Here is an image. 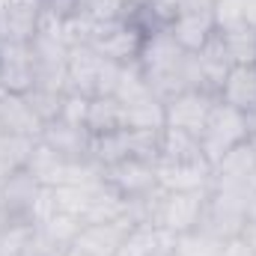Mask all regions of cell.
<instances>
[{
    "label": "cell",
    "mask_w": 256,
    "mask_h": 256,
    "mask_svg": "<svg viewBox=\"0 0 256 256\" xmlns=\"http://www.w3.org/2000/svg\"><path fill=\"white\" fill-rule=\"evenodd\" d=\"M3 134H6V128H3V122H0V137H3Z\"/></svg>",
    "instance_id": "41"
},
{
    "label": "cell",
    "mask_w": 256,
    "mask_h": 256,
    "mask_svg": "<svg viewBox=\"0 0 256 256\" xmlns=\"http://www.w3.org/2000/svg\"><path fill=\"white\" fill-rule=\"evenodd\" d=\"M24 96H27L30 108L36 110V116H39L42 122H54V120H60V108H63L66 92H54V90H39V86H33V90L24 92Z\"/></svg>",
    "instance_id": "29"
},
{
    "label": "cell",
    "mask_w": 256,
    "mask_h": 256,
    "mask_svg": "<svg viewBox=\"0 0 256 256\" xmlns=\"http://www.w3.org/2000/svg\"><path fill=\"white\" fill-rule=\"evenodd\" d=\"M220 250H224V242L206 236L202 230H194L188 236L176 238V254L179 256H220Z\"/></svg>",
    "instance_id": "28"
},
{
    "label": "cell",
    "mask_w": 256,
    "mask_h": 256,
    "mask_svg": "<svg viewBox=\"0 0 256 256\" xmlns=\"http://www.w3.org/2000/svg\"><path fill=\"white\" fill-rule=\"evenodd\" d=\"M206 196H208V191H161L152 226H158L176 238L200 230L202 212H206Z\"/></svg>",
    "instance_id": "4"
},
{
    "label": "cell",
    "mask_w": 256,
    "mask_h": 256,
    "mask_svg": "<svg viewBox=\"0 0 256 256\" xmlns=\"http://www.w3.org/2000/svg\"><path fill=\"white\" fill-rule=\"evenodd\" d=\"M182 3L185 0H146V6L152 9V15H155V21L167 30L170 27V21L179 15V9H182Z\"/></svg>",
    "instance_id": "31"
},
{
    "label": "cell",
    "mask_w": 256,
    "mask_h": 256,
    "mask_svg": "<svg viewBox=\"0 0 256 256\" xmlns=\"http://www.w3.org/2000/svg\"><path fill=\"white\" fill-rule=\"evenodd\" d=\"M42 188H45V185H42L27 167L12 170V173L3 179V185H0V208H3L6 224H12V220H30L33 206H36ZM30 224H33V220H30Z\"/></svg>",
    "instance_id": "10"
},
{
    "label": "cell",
    "mask_w": 256,
    "mask_h": 256,
    "mask_svg": "<svg viewBox=\"0 0 256 256\" xmlns=\"http://www.w3.org/2000/svg\"><path fill=\"white\" fill-rule=\"evenodd\" d=\"M214 102H218V96H208L202 90L179 92L170 102H164V120H167L170 128H182V131H188L194 137H200L212 108H214Z\"/></svg>",
    "instance_id": "11"
},
{
    "label": "cell",
    "mask_w": 256,
    "mask_h": 256,
    "mask_svg": "<svg viewBox=\"0 0 256 256\" xmlns=\"http://www.w3.org/2000/svg\"><path fill=\"white\" fill-rule=\"evenodd\" d=\"M167 30L179 42V48L188 54H196L200 48H206V42L218 33L214 15H212V0H185Z\"/></svg>",
    "instance_id": "7"
},
{
    "label": "cell",
    "mask_w": 256,
    "mask_h": 256,
    "mask_svg": "<svg viewBox=\"0 0 256 256\" xmlns=\"http://www.w3.org/2000/svg\"><path fill=\"white\" fill-rule=\"evenodd\" d=\"M248 200H250L248 194L208 188L200 230L218 242H230V238L242 236V230L248 224Z\"/></svg>",
    "instance_id": "5"
},
{
    "label": "cell",
    "mask_w": 256,
    "mask_h": 256,
    "mask_svg": "<svg viewBox=\"0 0 256 256\" xmlns=\"http://www.w3.org/2000/svg\"><path fill=\"white\" fill-rule=\"evenodd\" d=\"M104 182L120 194L122 200H140L158 191V173H155V161H143V158H126L116 161L110 167H104Z\"/></svg>",
    "instance_id": "9"
},
{
    "label": "cell",
    "mask_w": 256,
    "mask_h": 256,
    "mask_svg": "<svg viewBox=\"0 0 256 256\" xmlns=\"http://www.w3.org/2000/svg\"><path fill=\"white\" fill-rule=\"evenodd\" d=\"M80 226H84V220H78V218H72V214H63V212H54L39 230H42L51 242H57V244H63V248H72V242L78 238Z\"/></svg>",
    "instance_id": "27"
},
{
    "label": "cell",
    "mask_w": 256,
    "mask_h": 256,
    "mask_svg": "<svg viewBox=\"0 0 256 256\" xmlns=\"http://www.w3.org/2000/svg\"><path fill=\"white\" fill-rule=\"evenodd\" d=\"M218 98L242 114H250L256 108V66H232Z\"/></svg>",
    "instance_id": "18"
},
{
    "label": "cell",
    "mask_w": 256,
    "mask_h": 256,
    "mask_svg": "<svg viewBox=\"0 0 256 256\" xmlns=\"http://www.w3.org/2000/svg\"><path fill=\"white\" fill-rule=\"evenodd\" d=\"M242 238L248 242V248L256 254V220H248V224H244V230H242Z\"/></svg>",
    "instance_id": "34"
},
{
    "label": "cell",
    "mask_w": 256,
    "mask_h": 256,
    "mask_svg": "<svg viewBox=\"0 0 256 256\" xmlns=\"http://www.w3.org/2000/svg\"><path fill=\"white\" fill-rule=\"evenodd\" d=\"M248 21L256 27V0H248Z\"/></svg>",
    "instance_id": "38"
},
{
    "label": "cell",
    "mask_w": 256,
    "mask_h": 256,
    "mask_svg": "<svg viewBox=\"0 0 256 256\" xmlns=\"http://www.w3.org/2000/svg\"><path fill=\"white\" fill-rule=\"evenodd\" d=\"M143 42H146V36L134 24H128V21H108V24L96 27V36L90 39V48L96 54H102L104 60H110V63L131 66V63H137Z\"/></svg>",
    "instance_id": "8"
},
{
    "label": "cell",
    "mask_w": 256,
    "mask_h": 256,
    "mask_svg": "<svg viewBox=\"0 0 256 256\" xmlns=\"http://www.w3.org/2000/svg\"><path fill=\"white\" fill-rule=\"evenodd\" d=\"M126 128V110L114 96H98L90 98V116H86V131L96 134H110Z\"/></svg>",
    "instance_id": "21"
},
{
    "label": "cell",
    "mask_w": 256,
    "mask_h": 256,
    "mask_svg": "<svg viewBox=\"0 0 256 256\" xmlns=\"http://www.w3.org/2000/svg\"><path fill=\"white\" fill-rule=\"evenodd\" d=\"M131 224L126 220H114V224H84L78 238L72 242V250L84 256H116L126 232Z\"/></svg>",
    "instance_id": "13"
},
{
    "label": "cell",
    "mask_w": 256,
    "mask_h": 256,
    "mask_svg": "<svg viewBox=\"0 0 256 256\" xmlns=\"http://www.w3.org/2000/svg\"><path fill=\"white\" fill-rule=\"evenodd\" d=\"M212 188L236 194H256V149L250 140L232 146L214 167H212Z\"/></svg>",
    "instance_id": "6"
},
{
    "label": "cell",
    "mask_w": 256,
    "mask_h": 256,
    "mask_svg": "<svg viewBox=\"0 0 256 256\" xmlns=\"http://www.w3.org/2000/svg\"><path fill=\"white\" fill-rule=\"evenodd\" d=\"M194 57H196V66H200L202 92L218 96L220 86H224V80H226V74H230V68H232V60L226 57V48H224L220 36L214 33V36L206 42V48H200Z\"/></svg>",
    "instance_id": "17"
},
{
    "label": "cell",
    "mask_w": 256,
    "mask_h": 256,
    "mask_svg": "<svg viewBox=\"0 0 256 256\" xmlns=\"http://www.w3.org/2000/svg\"><path fill=\"white\" fill-rule=\"evenodd\" d=\"M170 238H176V236H170V232H164V230H158L152 224H140V226H131L126 232L116 256H152Z\"/></svg>",
    "instance_id": "22"
},
{
    "label": "cell",
    "mask_w": 256,
    "mask_h": 256,
    "mask_svg": "<svg viewBox=\"0 0 256 256\" xmlns=\"http://www.w3.org/2000/svg\"><path fill=\"white\" fill-rule=\"evenodd\" d=\"M0 86L6 92H30L36 86V68L30 42H3L0 39Z\"/></svg>",
    "instance_id": "12"
},
{
    "label": "cell",
    "mask_w": 256,
    "mask_h": 256,
    "mask_svg": "<svg viewBox=\"0 0 256 256\" xmlns=\"http://www.w3.org/2000/svg\"><path fill=\"white\" fill-rule=\"evenodd\" d=\"M122 3H143V0H122Z\"/></svg>",
    "instance_id": "42"
},
{
    "label": "cell",
    "mask_w": 256,
    "mask_h": 256,
    "mask_svg": "<svg viewBox=\"0 0 256 256\" xmlns=\"http://www.w3.org/2000/svg\"><path fill=\"white\" fill-rule=\"evenodd\" d=\"M27 170L45 185V188H60L68 182V170H72V161L63 158L60 152H54L51 146H45L42 140L33 146L30 152V161H27Z\"/></svg>",
    "instance_id": "19"
},
{
    "label": "cell",
    "mask_w": 256,
    "mask_h": 256,
    "mask_svg": "<svg viewBox=\"0 0 256 256\" xmlns=\"http://www.w3.org/2000/svg\"><path fill=\"white\" fill-rule=\"evenodd\" d=\"M86 116H90V98L78 96V92H66L63 108H60V120L68 122V126L86 128Z\"/></svg>",
    "instance_id": "30"
},
{
    "label": "cell",
    "mask_w": 256,
    "mask_h": 256,
    "mask_svg": "<svg viewBox=\"0 0 256 256\" xmlns=\"http://www.w3.org/2000/svg\"><path fill=\"white\" fill-rule=\"evenodd\" d=\"M66 256H84V254H78V250H72V248H68V250H66Z\"/></svg>",
    "instance_id": "40"
},
{
    "label": "cell",
    "mask_w": 256,
    "mask_h": 256,
    "mask_svg": "<svg viewBox=\"0 0 256 256\" xmlns=\"http://www.w3.org/2000/svg\"><path fill=\"white\" fill-rule=\"evenodd\" d=\"M212 15H214V27L220 33L250 24L248 21V0H212Z\"/></svg>",
    "instance_id": "26"
},
{
    "label": "cell",
    "mask_w": 256,
    "mask_h": 256,
    "mask_svg": "<svg viewBox=\"0 0 256 256\" xmlns=\"http://www.w3.org/2000/svg\"><path fill=\"white\" fill-rule=\"evenodd\" d=\"M0 122L6 128V134L33 137V140H39L42 126H45V122L36 116V110L30 108L27 96L6 92V90H0Z\"/></svg>",
    "instance_id": "16"
},
{
    "label": "cell",
    "mask_w": 256,
    "mask_h": 256,
    "mask_svg": "<svg viewBox=\"0 0 256 256\" xmlns=\"http://www.w3.org/2000/svg\"><path fill=\"white\" fill-rule=\"evenodd\" d=\"M42 9L66 21V18H74V15H80V9H84V0H42Z\"/></svg>",
    "instance_id": "32"
},
{
    "label": "cell",
    "mask_w": 256,
    "mask_h": 256,
    "mask_svg": "<svg viewBox=\"0 0 256 256\" xmlns=\"http://www.w3.org/2000/svg\"><path fill=\"white\" fill-rule=\"evenodd\" d=\"M161 191H208L212 188V164L206 158L185 164H155Z\"/></svg>",
    "instance_id": "14"
},
{
    "label": "cell",
    "mask_w": 256,
    "mask_h": 256,
    "mask_svg": "<svg viewBox=\"0 0 256 256\" xmlns=\"http://www.w3.org/2000/svg\"><path fill=\"white\" fill-rule=\"evenodd\" d=\"M0 90H3V86H0Z\"/></svg>",
    "instance_id": "43"
},
{
    "label": "cell",
    "mask_w": 256,
    "mask_h": 256,
    "mask_svg": "<svg viewBox=\"0 0 256 256\" xmlns=\"http://www.w3.org/2000/svg\"><path fill=\"white\" fill-rule=\"evenodd\" d=\"M120 72H122V66L104 60L90 45H74V48H68V63H66V74H68L66 92H78L86 98L114 96L116 84H120Z\"/></svg>",
    "instance_id": "2"
},
{
    "label": "cell",
    "mask_w": 256,
    "mask_h": 256,
    "mask_svg": "<svg viewBox=\"0 0 256 256\" xmlns=\"http://www.w3.org/2000/svg\"><path fill=\"white\" fill-rule=\"evenodd\" d=\"M152 256H179V254H176V238L164 242V244H161V248H158V250H155Z\"/></svg>",
    "instance_id": "35"
},
{
    "label": "cell",
    "mask_w": 256,
    "mask_h": 256,
    "mask_svg": "<svg viewBox=\"0 0 256 256\" xmlns=\"http://www.w3.org/2000/svg\"><path fill=\"white\" fill-rule=\"evenodd\" d=\"M9 173H12V167H9V161H6V158L0 155V185H3V179H6Z\"/></svg>",
    "instance_id": "37"
},
{
    "label": "cell",
    "mask_w": 256,
    "mask_h": 256,
    "mask_svg": "<svg viewBox=\"0 0 256 256\" xmlns=\"http://www.w3.org/2000/svg\"><path fill=\"white\" fill-rule=\"evenodd\" d=\"M248 137H250V134H248V116L218 98L214 108H212V114H208V120H206L202 134H200L202 158L214 167L232 146L244 143Z\"/></svg>",
    "instance_id": "3"
},
{
    "label": "cell",
    "mask_w": 256,
    "mask_h": 256,
    "mask_svg": "<svg viewBox=\"0 0 256 256\" xmlns=\"http://www.w3.org/2000/svg\"><path fill=\"white\" fill-rule=\"evenodd\" d=\"M137 66H140L149 90L161 102H170L173 96L188 92V90H202L196 57L179 48V42L170 36V30H158V33L146 36Z\"/></svg>",
    "instance_id": "1"
},
{
    "label": "cell",
    "mask_w": 256,
    "mask_h": 256,
    "mask_svg": "<svg viewBox=\"0 0 256 256\" xmlns=\"http://www.w3.org/2000/svg\"><path fill=\"white\" fill-rule=\"evenodd\" d=\"M126 110V128H140V131H161L167 126L164 120V102L161 98H146L137 104H122Z\"/></svg>",
    "instance_id": "25"
},
{
    "label": "cell",
    "mask_w": 256,
    "mask_h": 256,
    "mask_svg": "<svg viewBox=\"0 0 256 256\" xmlns=\"http://www.w3.org/2000/svg\"><path fill=\"white\" fill-rule=\"evenodd\" d=\"M98 185H102V182H98ZM98 185H60V188H51V191H54V206H57V212L84 220V218H86V208H90V202H92V194H96Z\"/></svg>",
    "instance_id": "24"
},
{
    "label": "cell",
    "mask_w": 256,
    "mask_h": 256,
    "mask_svg": "<svg viewBox=\"0 0 256 256\" xmlns=\"http://www.w3.org/2000/svg\"><path fill=\"white\" fill-rule=\"evenodd\" d=\"M202 149H200V137H194L182 128H161L158 137V161L155 164H185V161H200Z\"/></svg>",
    "instance_id": "20"
},
{
    "label": "cell",
    "mask_w": 256,
    "mask_h": 256,
    "mask_svg": "<svg viewBox=\"0 0 256 256\" xmlns=\"http://www.w3.org/2000/svg\"><path fill=\"white\" fill-rule=\"evenodd\" d=\"M6 226V218H3V208H0V230Z\"/></svg>",
    "instance_id": "39"
},
{
    "label": "cell",
    "mask_w": 256,
    "mask_h": 256,
    "mask_svg": "<svg viewBox=\"0 0 256 256\" xmlns=\"http://www.w3.org/2000/svg\"><path fill=\"white\" fill-rule=\"evenodd\" d=\"M39 140L45 146H51L54 152H60L68 161H80V158H90V140L92 134L80 126H68L63 120H54V122H45Z\"/></svg>",
    "instance_id": "15"
},
{
    "label": "cell",
    "mask_w": 256,
    "mask_h": 256,
    "mask_svg": "<svg viewBox=\"0 0 256 256\" xmlns=\"http://www.w3.org/2000/svg\"><path fill=\"white\" fill-rule=\"evenodd\" d=\"M244 116H248V134L256 137V108L250 110V114H244ZM250 137H248V140H250Z\"/></svg>",
    "instance_id": "36"
},
{
    "label": "cell",
    "mask_w": 256,
    "mask_h": 256,
    "mask_svg": "<svg viewBox=\"0 0 256 256\" xmlns=\"http://www.w3.org/2000/svg\"><path fill=\"white\" fill-rule=\"evenodd\" d=\"M218 36H220L232 66H256V27L244 24V27L224 30V33L218 30Z\"/></svg>",
    "instance_id": "23"
},
{
    "label": "cell",
    "mask_w": 256,
    "mask_h": 256,
    "mask_svg": "<svg viewBox=\"0 0 256 256\" xmlns=\"http://www.w3.org/2000/svg\"><path fill=\"white\" fill-rule=\"evenodd\" d=\"M220 256H256V254L248 248V242H244L242 236H236V238L224 242V250H220Z\"/></svg>",
    "instance_id": "33"
}]
</instances>
